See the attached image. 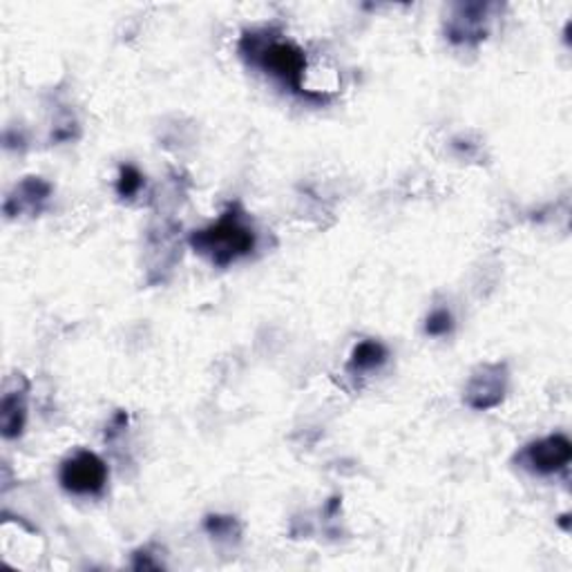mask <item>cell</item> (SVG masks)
<instances>
[{"mask_svg":"<svg viewBox=\"0 0 572 572\" xmlns=\"http://www.w3.org/2000/svg\"><path fill=\"white\" fill-rule=\"evenodd\" d=\"M240 54L248 65L273 76L293 95H300L309 101H327L325 95L306 90L302 85L306 72L304 52L295 46V42L280 38L276 32L271 29L246 32L240 40Z\"/></svg>","mask_w":572,"mask_h":572,"instance_id":"1","label":"cell"},{"mask_svg":"<svg viewBox=\"0 0 572 572\" xmlns=\"http://www.w3.org/2000/svg\"><path fill=\"white\" fill-rule=\"evenodd\" d=\"M188 244L197 255L206 257L212 267L227 269L255 251L257 233L246 210L240 204H231L215 224L195 231L188 238Z\"/></svg>","mask_w":572,"mask_h":572,"instance_id":"2","label":"cell"},{"mask_svg":"<svg viewBox=\"0 0 572 572\" xmlns=\"http://www.w3.org/2000/svg\"><path fill=\"white\" fill-rule=\"evenodd\" d=\"M59 480L65 492L76 497H97L106 490L108 465L95 452L78 450L61 463Z\"/></svg>","mask_w":572,"mask_h":572,"instance_id":"3","label":"cell"},{"mask_svg":"<svg viewBox=\"0 0 572 572\" xmlns=\"http://www.w3.org/2000/svg\"><path fill=\"white\" fill-rule=\"evenodd\" d=\"M510 385L506 363L480 365L465 385V405L476 412H488L503 403Z\"/></svg>","mask_w":572,"mask_h":572,"instance_id":"4","label":"cell"},{"mask_svg":"<svg viewBox=\"0 0 572 572\" xmlns=\"http://www.w3.org/2000/svg\"><path fill=\"white\" fill-rule=\"evenodd\" d=\"M516 459L521 467L531 470L533 474L552 476L568 467L572 459V443L563 434H550L531 446H525Z\"/></svg>","mask_w":572,"mask_h":572,"instance_id":"5","label":"cell"},{"mask_svg":"<svg viewBox=\"0 0 572 572\" xmlns=\"http://www.w3.org/2000/svg\"><path fill=\"white\" fill-rule=\"evenodd\" d=\"M490 5L486 3H463L457 5L448 25L446 34L454 42V46H478L480 40L488 36V23H490Z\"/></svg>","mask_w":572,"mask_h":572,"instance_id":"6","label":"cell"},{"mask_svg":"<svg viewBox=\"0 0 572 572\" xmlns=\"http://www.w3.org/2000/svg\"><path fill=\"white\" fill-rule=\"evenodd\" d=\"M27 380L23 376H16L14 385H10L3 393V403H0V431H3V438H8V441L23 436L27 423Z\"/></svg>","mask_w":572,"mask_h":572,"instance_id":"7","label":"cell"},{"mask_svg":"<svg viewBox=\"0 0 572 572\" xmlns=\"http://www.w3.org/2000/svg\"><path fill=\"white\" fill-rule=\"evenodd\" d=\"M52 195V186L40 180V178H25L5 199V215L19 217V215H38L46 208L48 199Z\"/></svg>","mask_w":572,"mask_h":572,"instance_id":"8","label":"cell"},{"mask_svg":"<svg viewBox=\"0 0 572 572\" xmlns=\"http://www.w3.org/2000/svg\"><path fill=\"white\" fill-rule=\"evenodd\" d=\"M389 354L382 342L378 340H363L354 346L349 356V372L351 374H367L376 372L387 363Z\"/></svg>","mask_w":572,"mask_h":572,"instance_id":"9","label":"cell"},{"mask_svg":"<svg viewBox=\"0 0 572 572\" xmlns=\"http://www.w3.org/2000/svg\"><path fill=\"white\" fill-rule=\"evenodd\" d=\"M204 531L215 539H238L242 535L238 519L224 514H208L204 521Z\"/></svg>","mask_w":572,"mask_h":572,"instance_id":"10","label":"cell"},{"mask_svg":"<svg viewBox=\"0 0 572 572\" xmlns=\"http://www.w3.org/2000/svg\"><path fill=\"white\" fill-rule=\"evenodd\" d=\"M142 186H144L142 170L132 163H123L119 168V178H117V195L121 199H132L135 195H139Z\"/></svg>","mask_w":572,"mask_h":572,"instance_id":"11","label":"cell"},{"mask_svg":"<svg viewBox=\"0 0 572 572\" xmlns=\"http://www.w3.org/2000/svg\"><path fill=\"white\" fill-rule=\"evenodd\" d=\"M454 331V316L450 309H434L425 320V333L431 338H443Z\"/></svg>","mask_w":572,"mask_h":572,"instance_id":"12","label":"cell"}]
</instances>
